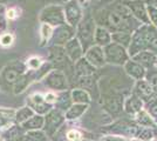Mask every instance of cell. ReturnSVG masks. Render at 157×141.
Here are the masks:
<instances>
[{
  "label": "cell",
  "mask_w": 157,
  "mask_h": 141,
  "mask_svg": "<svg viewBox=\"0 0 157 141\" xmlns=\"http://www.w3.org/2000/svg\"><path fill=\"white\" fill-rule=\"evenodd\" d=\"M95 21L96 24H98V26L107 28L110 33L115 32L132 33L141 26V24L132 17V14L124 4L114 5L102 10L98 14Z\"/></svg>",
  "instance_id": "cell-1"
},
{
  "label": "cell",
  "mask_w": 157,
  "mask_h": 141,
  "mask_svg": "<svg viewBox=\"0 0 157 141\" xmlns=\"http://www.w3.org/2000/svg\"><path fill=\"white\" fill-rule=\"evenodd\" d=\"M141 108H142V101L137 98H130L127 102V109L131 113L137 112Z\"/></svg>",
  "instance_id": "cell-21"
},
{
  "label": "cell",
  "mask_w": 157,
  "mask_h": 141,
  "mask_svg": "<svg viewBox=\"0 0 157 141\" xmlns=\"http://www.w3.org/2000/svg\"><path fill=\"white\" fill-rule=\"evenodd\" d=\"M40 37H41V46H46V44L48 42V40L52 38L53 33V27H51L49 25L42 24L41 25V29H40Z\"/></svg>",
  "instance_id": "cell-17"
},
{
  "label": "cell",
  "mask_w": 157,
  "mask_h": 141,
  "mask_svg": "<svg viewBox=\"0 0 157 141\" xmlns=\"http://www.w3.org/2000/svg\"><path fill=\"white\" fill-rule=\"evenodd\" d=\"M94 71H95V67H93L92 65L86 60L85 57L75 62V73L78 76H81V78L89 76L94 73Z\"/></svg>",
  "instance_id": "cell-15"
},
{
  "label": "cell",
  "mask_w": 157,
  "mask_h": 141,
  "mask_svg": "<svg viewBox=\"0 0 157 141\" xmlns=\"http://www.w3.org/2000/svg\"><path fill=\"white\" fill-rule=\"evenodd\" d=\"M131 59L138 62L140 65H142L144 68L152 67L157 64V54L152 53L150 51H143V52H140L136 55H134Z\"/></svg>",
  "instance_id": "cell-12"
},
{
  "label": "cell",
  "mask_w": 157,
  "mask_h": 141,
  "mask_svg": "<svg viewBox=\"0 0 157 141\" xmlns=\"http://www.w3.org/2000/svg\"><path fill=\"white\" fill-rule=\"evenodd\" d=\"M96 27H98L96 21L90 15L82 18V20L80 21V24L76 27V38L80 41L85 52L89 47L94 46V37Z\"/></svg>",
  "instance_id": "cell-3"
},
{
  "label": "cell",
  "mask_w": 157,
  "mask_h": 141,
  "mask_svg": "<svg viewBox=\"0 0 157 141\" xmlns=\"http://www.w3.org/2000/svg\"><path fill=\"white\" fill-rule=\"evenodd\" d=\"M40 65H41V60L39 58H32L28 60V66L33 69H38L40 67Z\"/></svg>",
  "instance_id": "cell-25"
},
{
  "label": "cell",
  "mask_w": 157,
  "mask_h": 141,
  "mask_svg": "<svg viewBox=\"0 0 157 141\" xmlns=\"http://www.w3.org/2000/svg\"><path fill=\"white\" fill-rule=\"evenodd\" d=\"M46 84L52 88L62 89L66 87V76L60 71H52L46 76Z\"/></svg>",
  "instance_id": "cell-13"
},
{
  "label": "cell",
  "mask_w": 157,
  "mask_h": 141,
  "mask_svg": "<svg viewBox=\"0 0 157 141\" xmlns=\"http://www.w3.org/2000/svg\"><path fill=\"white\" fill-rule=\"evenodd\" d=\"M124 69L131 78H135L137 80H143V78L145 76V68L132 59H129L125 62Z\"/></svg>",
  "instance_id": "cell-11"
},
{
  "label": "cell",
  "mask_w": 157,
  "mask_h": 141,
  "mask_svg": "<svg viewBox=\"0 0 157 141\" xmlns=\"http://www.w3.org/2000/svg\"><path fill=\"white\" fill-rule=\"evenodd\" d=\"M7 0H0V4H5Z\"/></svg>",
  "instance_id": "cell-31"
},
{
  "label": "cell",
  "mask_w": 157,
  "mask_h": 141,
  "mask_svg": "<svg viewBox=\"0 0 157 141\" xmlns=\"http://www.w3.org/2000/svg\"><path fill=\"white\" fill-rule=\"evenodd\" d=\"M75 31H76V28H74L68 24L54 27L51 42L53 44V46H65L68 41L74 38Z\"/></svg>",
  "instance_id": "cell-7"
},
{
  "label": "cell",
  "mask_w": 157,
  "mask_h": 141,
  "mask_svg": "<svg viewBox=\"0 0 157 141\" xmlns=\"http://www.w3.org/2000/svg\"><path fill=\"white\" fill-rule=\"evenodd\" d=\"M103 52H105V62L113 64V65L124 66L125 62L130 59L128 49L115 42H110L108 46L103 47Z\"/></svg>",
  "instance_id": "cell-5"
},
{
  "label": "cell",
  "mask_w": 157,
  "mask_h": 141,
  "mask_svg": "<svg viewBox=\"0 0 157 141\" xmlns=\"http://www.w3.org/2000/svg\"><path fill=\"white\" fill-rule=\"evenodd\" d=\"M123 4L141 25H150V21L148 18L147 5L144 0H125Z\"/></svg>",
  "instance_id": "cell-6"
},
{
  "label": "cell",
  "mask_w": 157,
  "mask_h": 141,
  "mask_svg": "<svg viewBox=\"0 0 157 141\" xmlns=\"http://www.w3.org/2000/svg\"><path fill=\"white\" fill-rule=\"evenodd\" d=\"M85 109H86V105H81V104L75 105V106H73V107L68 111V113H67V118H69V119L78 118V115H81L83 112H85Z\"/></svg>",
  "instance_id": "cell-20"
},
{
  "label": "cell",
  "mask_w": 157,
  "mask_h": 141,
  "mask_svg": "<svg viewBox=\"0 0 157 141\" xmlns=\"http://www.w3.org/2000/svg\"><path fill=\"white\" fill-rule=\"evenodd\" d=\"M131 34L128 32H115L111 33V42H115L120 46H123L128 49L131 41Z\"/></svg>",
  "instance_id": "cell-16"
},
{
  "label": "cell",
  "mask_w": 157,
  "mask_h": 141,
  "mask_svg": "<svg viewBox=\"0 0 157 141\" xmlns=\"http://www.w3.org/2000/svg\"><path fill=\"white\" fill-rule=\"evenodd\" d=\"M18 76H19V72H18L17 69H13V68L8 69L6 73H5V78H6V80L10 81V82L17 81L18 80Z\"/></svg>",
  "instance_id": "cell-23"
},
{
  "label": "cell",
  "mask_w": 157,
  "mask_h": 141,
  "mask_svg": "<svg viewBox=\"0 0 157 141\" xmlns=\"http://www.w3.org/2000/svg\"><path fill=\"white\" fill-rule=\"evenodd\" d=\"M63 1H65V2H67V1H69V0H63Z\"/></svg>",
  "instance_id": "cell-33"
},
{
  "label": "cell",
  "mask_w": 157,
  "mask_h": 141,
  "mask_svg": "<svg viewBox=\"0 0 157 141\" xmlns=\"http://www.w3.org/2000/svg\"><path fill=\"white\" fill-rule=\"evenodd\" d=\"M136 91L144 96H149L152 93V88H151L150 84L147 82L145 80H138L137 85H136Z\"/></svg>",
  "instance_id": "cell-19"
},
{
  "label": "cell",
  "mask_w": 157,
  "mask_h": 141,
  "mask_svg": "<svg viewBox=\"0 0 157 141\" xmlns=\"http://www.w3.org/2000/svg\"><path fill=\"white\" fill-rule=\"evenodd\" d=\"M86 1H89V0H78V2H86Z\"/></svg>",
  "instance_id": "cell-32"
},
{
  "label": "cell",
  "mask_w": 157,
  "mask_h": 141,
  "mask_svg": "<svg viewBox=\"0 0 157 141\" xmlns=\"http://www.w3.org/2000/svg\"><path fill=\"white\" fill-rule=\"evenodd\" d=\"M147 11H148V18L150 21V25L157 28V8L147 6Z\"/></svg>",
  "instance_id": "cell-22"
},
{
  "label": "cell",
  "mask_w": 157,
  "mask_h": 141,
  "mask_svg": "<svg viewBox=\"0 0 157 141\" xmlns=\"http://www.w3.org/2000/svg\"><path fill=\"white\" fill-rule=\"evenodd\" d=\"M65 18L66 22L72 27L76 28L80 21L82 20V10H81V5L78 2V0H69L66 2L65 7Z\"/></svg>",
  "instance_id": "cell-8"
},
{
  "label": "cell",
  "mask_w": 157,
  "mask_h": 141,
  "mask_svg": "<svg viewBox=\"0 0 157 141\" xmlns=\"http://www.w3.org/2000/svg\"><path fill=\"white\" fill-rule=\"evenodd\" d=\"M6 17L8 19H14L15 18V11L14 10H8L6 12Z\"/></svg>",
  "instance_id": "cell-30"
},
{
  "label": "cell",
  "mask_w": 157,
  "mask_h": 141,
  "mask_svg": "<svg viewBox=\"0 0 157 141\" xmlns=\"http://www.w3.org/2000/svg\"><path fill=\"white\" fill-rule=\"evenodd\" d=\"M63 49H65L67 58L71 61H74V62L80 60L85 55V51H83V48H82V46H81V44H80V41L78 40L76 37H74L73 39L68 41L63 46Z\"/></svg>",
  "instance_id": "cell-10"
},
{
  "label": "cell",
  "mask_w": 157,
  "mask_h": 141,
  "mask_svg": "<svg viewBox=\"0 0 157 141\" xmlns=\"http://www.w3.org/2000/svg\"><path fill=\"white\" fill-rule=\"evenodd\" d=\"M39 20L42 24L49 25L51 27H58L67 24L65 18V10L59 5H49L45 7L40 13Z\"/></svg>",
  "instance_id": "cell-4"
},
{
  "label": "cell",
  "mask_w": 157,
  "mask_h": 141,
  "mask_svg": "<svg viewBox=\"0 0 157 141\" xmlns=\"http://www.w3.org/2000/svg\"><path fill=\"white\" fill-rule=\"evenodd\" d=\"M111 42V33L102 26L96 27L95 31V37H94V45H98L100 47L108 46Z\"/></svg>",
  "instance_id": "cell-14"
},
{
  "label": "cell",
  "mask_w": 157,
  "mask_h": 141,
  "mask_svg": "<svg viewBox=\"0 0 157 141\" xmlns=\"http://www.w3.org/2000/svg\"><path fill=\"white\" fill-rule=\"evenodd\" d=\"M12 41H13V37H12L11 34L5 33L0 37V44H1L2 46H10V45L12 44Z\"/></svg>",
  "instance_id": "cell-24"
},
{
  "label": "cell",
  "mask_w": 157,
  "mask_h": 141,
  "mask_svg": "<svg viewBox=\"0 0 157 141\" xmlns=\"http://www.w3.org/2000/svg\"><path fill=\"white\" fill-rule=\"evenodd\" d=\"M85 59L92 65L93 67H102L105 64L103 48L98 46V45L89 47L85 52Z\"/></svg>",
  "instance_id": "cell-9"
},
{
  "label": "cell",
  "mask_w": 157,
  "mask_h": 141,
  "mask_svg": "<svg viewBox=\"0 0 157 141\" xmlns=\"http://www.w3.org/2000/svg\"><path fill=\"white\" fill-rule=\"evenodd\" d=\"M72 96L73 100L75 101V102H78V104H81V105H85L87 102H89V95L83 89H75V91H73Z\"/></svg>",
  "instance_id": "cell-18"
},
{
  "label": "cell",
  "mask_w": 157,
  "mask_h": 141,
  "mask_svg": "<svg viewBox=\"0 0 157 141\" xmlns=\"http://www.w3.org/2000/svg\"><path fill=\"white\" fill-rule=\"evenodd\" d=\"M157 32V28L151 25H141L131 34L130 45L128 47V54L132 58L140 52L148 51L152 37Z\"/></svg>",
  "instance_id": "cell-2"
},
{
  "label": "cell",
  "mask_w": 157,
  "mask_h": 141,
  "mask_svg": "<svg viewBox=\"0 0 157 141\" xmlns=\"http://www.w3.org/2000/svg\"><path fill=\"white\" fill-rule=\"evenodd\" d=\"M67 138H68V140H71V141H78V140H80L81 135H80V133L76 132V131H71V132H68Z\"/></svg>",
  "instance_id": "cell-26"
},
{
  "label": "cell",
  "mask_w": 157,
  "mask_h": 141,
  "mask_svg": "<svg viewBox=\"0 0 157 141\" xmlns=\"http://www.w3.org/2000/svg\"><path fill=\"white\" fill-rule=\"evenodd\" d=\"M145 5L147 6H150V7H155L157 8V0H144Z\"/></svg>",
  "instance_id": "cell-28"
},
{
  "label": "cell",
  "mask_w": 157,
  "mask_h": 141,
  "mask_svg": "<svg viewBox=\"0 0 157 141\" xmlns=\"http://www.w3.org/2000/svg\"><path fill=\"white\" fill-rule=\"evenodd\" d=\"M55 99H56V96L53 93H48V94H46V96H45V100H46L47 102H54Z\"/></svg>",
  "instance_id": "cell-27"
},
{
  "label": "cell",
  "mask_w": 157,
  "mask_h": 141,
  "mask_svg": "<svg viewBox=\"0 0 157 141\" xmlns=\"http://www.w3.org/2000/svg\"><path fill=\"white\" fill-rule=\"evenodd\" d=\"M150 82H151V88L152 89H156L157 91V75H154L152 78H151V80H150Z\"/></svg>",
  "instance_id": "cell-29"
}]
</instances>
